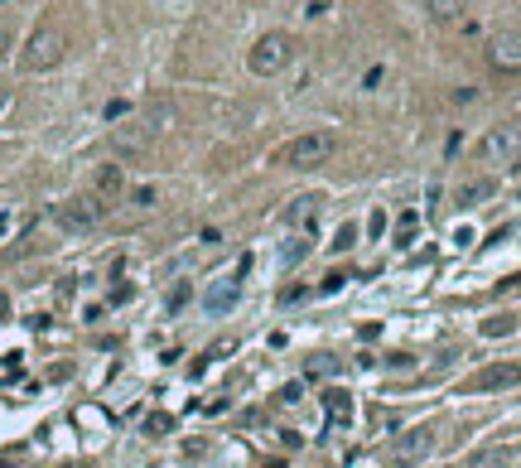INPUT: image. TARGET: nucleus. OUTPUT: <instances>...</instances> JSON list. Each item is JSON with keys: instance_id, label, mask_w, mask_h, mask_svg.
Wrapping results in <instances>:
<instances>
[{"instance_id": "19", "label": "nucleus", "mask_w": 521, "mask_h": 468, "mask_svg": "<svg viewBox=\"0 0 521 468\" xmlns=\"http://www.w3.org/2000/svg\"><path fill=\"white\" fill-rule=\"evenodd\" d=\"M0 314H5V295H0Z\"/></svg>"}, {"instance_id": "9", "label": "nucleus", "mask_w": 521, "mask_h": 468, "mask_svg": "<svg viewBox=\"0 0 521 468\" xmlns=\"http://www.w3.org/2000/svg\"><path fill=\"white\" fill-rule=\"evenodd\" d=\"M507 459H512V449H502V444H497V449H483V454H473L464 468H502Z\"/></svg>"}, {"instance_id": "1", "label": "nucleus", "mask_w": 521, "mask_h": 468, "mask_svg": "<svg viewBox=\"0 0 521 468\" xmlns=\"http://www.w3.org/2000/svg\"><path fill=\"white\" fill-rule=\"evenodd\" d=\"M63 54H68V34L54 25H39L29 34L25 54H20V68H25V73H49V68L63 63Z\"/></svg>"}, {"instance_id": "14", "label": "nucleus", "mask_w": 521, "mask_h": 468, "mask_svg": "<svg viewBox=\"0 0 521 468\" xmlns=\"http://www.w3.org/2000/svg\"><path fill=\"white\" fill-rule=\"evenodd\" d=\"M411 237H415V218H401V232H396V242H401V247H411Z\"/></svg>"}, {"instance_id": "17", "label": "nucleus", "mask_w": 521, "mask_h": 468, "mask_svg": "<svg viewBox=\"0 0 521 468\" xmlns=\"http://www.w3.org/2000/svg\"><path fill=\"white\" fill-rule=\"evenodd\" d=\"M382 227H386V213H372V218H367V232H372V237H377Z\"/></svg>"}, {"instance_id": "13", "label": "nucleus", "mask_w": 521, "mask_h": 468, "mask_svg": "<svg viewBox=\"0 0 521 468\" xmlns=\"http://www.w3.org/2000/svg\"><path fill=\"white\" fill-rule=\"evenodd\" d=\"M329 415L348 420V391H329Z\"/></svg>"}, {"instance_id": "2", "label": "nucleus", "mask_w": 521, "mask_h": 468, "mask_svg": "<svg viewBox=\"0 0 521 468\" xmlns=\"http://www.w3.org/2000/svg\"><path fill=\"white\" fill-rule=\"evenodd\" d=\"M290 54H295V39H290V34H280V29H271V34H261V39L251 44L247 68L256 73V78H275V73H285Z\"/></svg>"}, {"instance_id": "5", "label": "nucleus", "mask_w": 521, "mask_h": 468, "mask_svg": "<svg viewBox=\"0 0 521 468\" xmlns=\"http://www.w3.org/2000/svg\"><path fill=\"white\" fill-rule=\"evenodd\" d=\"M483 165H507V160H517L521 155V121H507V126H493L488 136L478 140V150H473Z\"/></svg>"}, {"instance_id": "6", "label": "nucleus", "mask_w": 521, "mask_h": 468, "mask_svg": "<svg viewBox=\"0 0 521 468\" xmlns=\"http://www.w3.org/2000/svg\"><path fill=\"white\" fill-rule=\"evenodd\" d=\"M102 218H107V203H102L97 193H78V198H68V203L58 208V222L73 227V232H87V227H97Z\"/></svg>"}, {"instance_id": "11", "label": "nucleus", "mask_w": 521, "mask_h": 468, "mask_svg": "<svg viewBox=\"0 0 521 468\" xmlns=\"http://www.w3.org/2000/svg\"><path fill=\"white\" fill-rule=\"evenodd\" d=\"M493 193V179H478V184H468V189H459V208H473L478 198H488Z\"/></svg>"}, {"instance_id": "10", "label": "nucleus", "mask_w": 521, "mask_h": 468, "mask_svg": "<svg viewBox=\"0 0 521 468\" xmlns=\"http://www.w3.org/2000/svg\"><path fill=\"white\" fill-rule=\"evenodd\" d=\"M116 193H121V169L107 165L102 174H97V198L107 203V198H116Z\"/></svg>"}, {"instance_id": "16", "label": "nucleus", "mask_w": 521, "mask_h": 468, "mask_svg": "<svg viewBox=\"0 0 521 468\" xmlns=\"http://www.w3.org/2000/svg\"><path fill=\"white\" fill-rule=\"evenodd\" d=\"M353 237H357L353 227H343V232H338V242H333V247H338V251H348V247H353Z\"/></svg>"}, {"instance_id": "12", "label": "nucleus", "mask_w": 521, "mask_h": 468, "mask_svg": "<svg viewBox=\"0 0 521 468\" xmlns=\"http://www.w3.org/2000/svg\"><path fill=\"white\" fill-rule=\"evenodd\" d=\"M468 0H430V10H435L439 20H454V15H464Z\"/></svg>"}, {"instance_id": "8", "label": "nucleus", "mask_w": 521, "mask_h": 468, "mask_svg": "<svg viewBox=\"0 0 521 468\" xmlns=\"http://www.w3.org/2000/svg\"><path fill=\"white\" fill-rule=\"evenodd\" d=\"M493 68H502V73H517L521 68V34H502L493 44Z\"/></svg>"}, {"instance_id": "18", "label": "nucleus", "mask_w": 521, "mask_h": 468, "mask_svg": "<svg viewBox=\"0 0 521 468\" xmlns=\"http://www.w3.org/2000/svg\"><path fill=\"white\" fill-rule=\"evenodd\" d=\"M10 49V29H5V20H0V54Z\"/></svg>"}, {"instance_id": "3", "label": "nucleus", "mask_w": 521, "mask_h": 468, "mask_svg": "<svg viewBox=\"0 0 521 468\" xmlns=\"http://www.w3.org/2000/svg\"><path fill=\"white\" fill-rule=\"evenodd\" d=\"M165 121H169V111H165V107H155L150 116H136V121L116 126V131H111V145H116V150H126V155H136V150H145L150 140L165 131Z\"/></svg>"}, {"instance_id": "4", "label": "nucleus", "mask_w": 521, "mask_h": 468, "mask_svg": "<svg viewBox=\"0 0 521 468\" xmlns=\"http://www.w3.org/2000/svg\"><path fill=\"white\" fill-rule=\"evenodd\" d=\"M329 155H333V131H304V136H295L285 150H280V160H285V165H295V169L324 165Z\"/></svg>"}, {"instance_id": "15", "label": "nucleus", "mask_w": 521, "mask_h": 468, "mask_svg": "<svg viewBox=\"0 0 521 468\" xmlns=\"http://www.w3.org/2000/svg\"><path fill=\"white\" fill-rule=\"evenodd\" d=\"M10 111H15V92H10V87H0V121H5Z\"/></svg>"}, {"instance_id": "7", "label": "nucleus", "mask_w": 521, "mask_h": 468, "mask_svg": "<svg viewBox=\"0 0 521 468\" xmlns=\"http://www.w3.org/2000/svg\"><path fill=\"white\" fill-rule=\"evenodd\" d=\"M521 382V362H497V367H483L473 377V391H502V386H517Z\"/></svg>"}]
</instances>
